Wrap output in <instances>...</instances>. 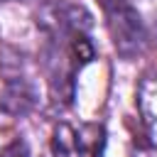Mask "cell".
Here are the masks:
<instances>
[{
	"label": "cell",
	"mask_w": 157,
	"mask_h": 157,
	"mask_svg": "<svg viewBox=\"0 0 157 157\" xmlns=\"http://www.w3.org/2000/svg\"><path fill=\"white\" fill-rule=\"evenodd\" d=\"M105 147V130L101 125L59 123L52 132L54 157H101Z\"/></svg>",
	"instance_id": "3"
},
{
	"label": "cell",
	"mask_w": 157,
	"mask_h": 157,
	"mask_svg": "<svg viewBox=\"0 0 157 157\" xmlns=\"http://www.w3.org/2000/svg\"><path fill=\"white\" fill-rule=\"evenodd\" d=\"M37 88L25 76H7L0 91V110L7 115H27L37 105Z\"/></svg>",
	"instance_id": "4"
},
{
	"label": "cell",
	"mask_w": 157,
	"mask_h": 157,
	"mask_svg": "<svg viewBox=\"0 0 157 157\" xmlns=\"http://www.w3.org/2000/svg\"><path fill=\"white\" fill-rule=\"evenodd\" d=\"M0 157H29L25 140H12L10 145L0 147Z\"/></svg>",
	"instance_id": "6"
},
{
	"label": "cell",
	"mask_w": 157,
	"mask_h": 157,
	"mask_svg": "<svg viewBox=\"0 0 157 157\" xmlns=\"http://www.w3.org/2000/svg\"><path fill=\"white\" fill-rule=\"evenodd\" d=\"M0 2H7V0H0Z\"/></svg>",
	"instance_id": "7"
},
{
	"label": "cell",
	"mask_w": 157,
	"mask_h": 157,
	"mask_svg": "<svg viewBox=\"0 0 157 157\" xmlns=\"http://www.w3.org/2000/svg\"><path fill=\"white\" fill-rule=\"evenodd\" d=\"M105 15V25L113 39V47L120 56L132 59L147 44V29L140 12L128 0H98Z\"/></svg>",
	"instance_id": "1"
},
{
	"label": "cell",
	"mask_w": 157,
	"mask_h": 157,
	"mask_svg": "<svg viewBox=\"0 0 157 157\" xmlns=\"http://www.w3.org/2000/svg\"><path fill=\"white\" fill-rule=\"evenodd\" d=\"M137 108H140V118H142L147 140L152 145H157V71H152L150 76L142 78V83L137 88Z\"/></svg>",
	"instance_id": "5"
},
{
	"label": "cell",
	"mask_w": 157,
	"mask_h": 157,
	"mask_svg": "<svg viewBox=\"0 0 157 157\" xmlns=\"http://www.w3.org/2000/svg\"><path fill=\"white\" fill-rule=\"evenodd\" d=\"M37 25L49 39H69L71 34L88 32L93 27V15L81 5L52 0L37 12Z\"/></svg>",
	"instance_id": "2"
}]
</instances>
